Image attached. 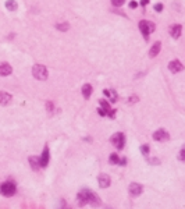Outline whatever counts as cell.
Listing matches in <instances>:
<instances>
[{"label": "cell", "instance_id": "obj_3", "mask_svg": "<svg viewBox=\"0 0 185 209\" xmlns=\"http://www.w3.org/2000/svg\"><path fill=\"white\" fill-rule=\"evenodd\" d=\"M139 29H141V32L143 34L145 39H148L149 34H152L153 31H155V24H152V22H149V21H141L139 22Z\"/></svg>", "mask_w": 185, "mask_h": 209}, {"label": "cell", "instance_id": "obj_29", "mask_svg": "<svg viewBox=\"0 0 185 209\" xmlns=\"http://www.w3.org/2000/svg\"><path fill=\"white\" fill-rule=\"evenodd\" d=\"M155 10H156V11H161V10H163V4H156V6H155Z\"/></svg>", "mask_w": 185, "mask_h": 209}, {"label": "cell", "instance_id": "obj_4", "mask_svg": "<svg viewBox=\"0 0 185 209\" xmlns=\"http://www.w3.org/2000/svg\"><path fill=\"white\" fill-rule=\"evenodd\" d=\"M111 144L118 149H123L124 148V144H125V137H124L123 133H116L114 135L111 137Z\"/></svg>", "mask_w": 185, "mask_h": 209}, {"label": "cell", "instance_id": "obj_12", "mask_svg": "<svg viewBox=\"0 0 185 209\" xmlns=\"http://www.w3.org/2000/svg\"><path fill=\"white\" fill-rule=\"evenodd\" d=\"M11 71H13V69H11V66L8 64V63H0V76H10Z\"/></svg>", "mask_w": 185, "mask_h": 209}, {"label": "cell", "instance_id": "obj_23", "mask_svg": "<svg viewBox=\"0 0 185 209\" xmlns=\"http://www.w3.org/2000/svg\"><path fill=\"white\" fill-rule=\"evenodd\" d=\"M100 104H102V108L105 109V110H107V112H110V104H109V102H106V101H100Z\"/></svg>", "mask_w": 185, "mask_h": 209}, {"label": "cell", "instance_id": "obj_13", "mask_svg": "<svg viewBox=\"0 0 185 209\" xmlns=\"http://www.w3.org/2000/svg\"><path fill=\"white\" fill-rule=\"evenodd\" d=\"M160 49H161V43H160V42L153 43L152 47H150V50H149V56H150V57H156L157 54H159Z\"/></svg>", "mask_w": 185, "mask_h": 209}, {"label": "cell", "instance_id": "obj_27", "mask_svg": "<svg viewBox=\"0 0 185 209\" xmlns=\"http://www.w3.org/2000/svg\"><path fill=\"white\" fill-rule=\"evenodd\" d=\"M149 163H152V165H159L160 160L159 159H149Z\"/></svg>", "mask_w": 185, "mask_h": 209}, {"label": "cell", "instance_id": "obj_9", "mask_svg": "<svg viewBox=\"0 0 185 209\" xmlns=\"http://www.w3.org/2000/svg\"><path fill=\"white\" fill-rule=\"evenodd\" d=\"M98 181H99V187L100 188H107L110 185V183H111V180H110V177L107 174H100Z\"/></svg>", "mask_w": 185, "mask_h": 209}, {"label": "cell", "instance_id": "obj_26", "mask_svg": "<svg viewBox=\"0 0 185 209\" xmlns=\"http://www.w3.org/2000/svg\"><path fill=\"white\" fill-rule=\"evenodd\" d=\"M98 112H99V114H100V116H107V114H109V112H107V110H105L103 108H99Z\"/></svg>", "mask_w": 185, "mask_h": 209}, {"label": "cell", "instance_id": "obj_19", "mask_svg": "<svg viewBox=\"0 0 185 209\" xmlns=\"http://www.w3.org/2000/svg\"><path fill=\"white\" fill-rule=\"evenodd\" d=\"M91 94H92V87L89 85V84H85V85L82 87V95H83V98H85V99H89Z\"/></svg>", "mask_w": 185, "mask_h": 209}, {"label": "cell", "instance_id": "obj_6", "mask_svg": "<svg viewBox=\"0 0 185 209\" xmlns=\"http://www.w3.org/2000/svg\"><path fill=\"white\" fill-rule=\"evenodd\" d=\"M128 191H130V194L132 195V197H138V195L142 194L143 187H142L141 184H138V183H131L130 187H128Z\"/></svg>", "mask_w": 185, "mask_h": 209}, {"label": "cell", "instance_id": "obj_21", "mask_svg": "<svg viewBox=\"0 0 185 209\" xmlns=\"http://www.w3.org/2000/svg\"><path fill=\"white\" fill-rule=\"evenodd\" d=\"M110 163L111 165H118L120 163V156L117 155V153H111L110 155Z\"/></svg>", "mask_w": 185, "mask_h": 209}, {"label": "cell", "instance_id": "obj_10", "mask_svg": "<svg viewBox=\"0 0 185 209\" xmlns=\"http://www.w3.org/2000/svg\"><path fill=\"white\" fill-rule=\"evenodd\" d=\"M182 69H184V66H182L181 61H178V60L171 61L170 64H168V70L171 72H180V71H182Z\"/></svg>", "mask_w": 185, "mask_h": 209}, {"label": "cell", "instance_id": "obj_2", "mask_svg": "<svg viewBox=\"0 0 185 209\" xmlns=\"http://www.w3.org/2000/svg\"><path fill=\"white\" fill-rule=\"evenodd\" d=\"M32 74L33 77L36 79H46L47 78V70L45 66L42 64H36V66H33V69H32Z\"/></svg>", "mask_w": 185, "mask_h": 209}, {"label": "cell", "instance_id": "obj_14", "mask_svg": "<svg viewBox=\"0 0 185 209\" xmlns=\"http://www.w3.org/2000/svg\"><path fill=\"white\" fill-rule=\"evenodd\" d=\"M10 102H11V95L7 94V92H4V91H2V92H0V104L6 106V104H8Z\"/></svg>", "mask_w": 185, "mask_h": 209}, {"label": "cell", "instance_id": "obj_16", "mask_svg": "<svg viewBox=\"0 0 185 209\" xmlns=\"http://www.w3.org/2000/svg\"><path fill=\"white\" fill-rule=\"evenodd\" d=\"M29 163H31V166H32L33 170H38L40 167L39 158H38V156H29Z\"/></svg>", "mask_w": 185, "mask_h": 209}, {"label": "cell", "instance_id": "obj_32", "mask_svg": "<svg viewBox=\"0 0 185 209\" xmlns=\"http://www.w3.org/2000/svg\"><path fill=\"white\" fill-rule=\"evenodd\" d=\"M149 3V0H141V4L142 6H145V4H148Z\"/></svg>", "mask_w": 185, "mask_h": 209}, {"label": "cell", "instance_id": "obj_28", "mask_svg": "<svg viewBox=\"0 0 185 209\" xmlns=\"http://www.w3.org/2000/svg\"><path fill=\"white\" fill-rule=\"evenodd\" d=\"M136 101H138V98L136 96H131L130 99H128V103H135Z\"/></svg>", "mask_w": 185, "mask_h": 209}, {"label": "cell", "instance_id": "obj_8", "mask_svg": "<svg viewBox=\"0 0 185 209\" xmlns=\"http://www.w3.org/2000/svg\"><path fill=\"white\" fill-rule=\"evenodd\" d=\"M170 138V135H168V133H167L166 130H163V128H160V130H157L156 133L153 134V140L155 141H167Z\"/></svg>", "mask_w": 185, "mask_h": 209}, {"label": "cell", "instance_id": "obj_20", "mask_svg": "<svg viewBox=\"0 0 185 209\" xmlns=\"http://www.w3.org/2000/svg\"><path fill=\"white\" fill-rule=\"evenodd\" d=\"M56 28L58 29V31H63V32H65V31H68V28H70V25H68V22H60V24H57L56 25Z\"/></svg>", "mask_w": 185, "mask_h": 209}, {"label": "cell", "instance_id": "obj_18", "mask_svg": "<svg viewBox=\"0 0 185 209\" xmlns=\"http://www.w3.org/2000/svg\"><path fill=\"white\" fill-rule=\"evenodd\" d=\"M6 8H7L8 11H15L18 8V4H17L15 0H7V2H6Z\"/></svg>", "mask_w": 185, "mask_h": 209}, {"label": "cell", "instance_id": "obj_11", "mask_svg": "<svg viewBox=\"0 0 185 209\" xmlns=\"http://www.w3.org/2000/svg\"><path fill=\"white\" fill-rule=\"evenodd\" d=\"M89 204H91L93 208H98V206H100V205H102L100 197H99L98 194H95V192L91 191V194H89Z\"/></svg>", "mask_w": 185, "mask_h": 209}, {"label": "cell", "instance_id": "obj_1", "mask_svg": "<svg viewBox=\"0 0 185 209\" xmlns=\"http://www.w3.org/2000/svg\"><path fill=\"white\" fill-rule=\"evenodd\" d=\"M17 191V187L13 181H6L0 185V194L4 195V197H13Z\"/></svg>", "mask_w": 185, "mask_h": 209}, {"label": "cell", "instance_id": "obj_30", "mask_svg": "<svg viewBox=\"0 0 185 209\" xmlns=\"http://www.w3.org/2000/svg\"><path fill=\"white\" fill-rule=\"evenodd\" d=\"M180 159H181V160H185V149H182V151L180 152Z\"/></svg>", "mask_w": 185, "mask_h": 209}, {"label": "cell", "instance_id": "obj_17", "mask_svg": "<svg viewBox=\"0 0 185 209\" xmlns=\"http://www.w3.org/2000/svg\"><path fill=\"white\" fill-rule=\"evenodd\" d=\"M103 94L106 95V96L109 98L111 102H116L117 101V94H116V91H113V89H105L103 91Z\"/></svg>", "mask_w": 185, "mask_h": 209}, {"label": "cell", "instance_id": "obj_31", "mask_svg": "<svg viewBox=\"0 0 185 209\" xmlns=\"http://www.w3.org/2000/svg\"><path fill=\"white\" fill-rule=\"evenodd\" d=\"M130 7L131 8H135V7H136V3H135V2H131V3H130Z\"/></svg>", "mask_w": 185, "mask_h": 209}, {"label": "cell", "instance_id": "obj_7", "mask_svg": "<svg viewBox=\"0 0 185 209\" xmlns=\"http://www.w3.org/2000/svg\"><path fill=\"white\" fill-rule=\"evenodd\" d=\"M49 160H50V152H49V148L45 146L43 152H42V155L39 158V163H40V167H46L49 165Z\"/></svg>", "mask_w": 185, "mask_h": 209}, {"label": "cell", "instance_id": "obj_24", "mask_svg": "<svg viewBox=\"0 0 185 209\" xmlns=\"http://www.w3.org/2000/svg\"><path fill=\"white\" fill-rule=\"evenodd\" d=\"M53 109H55L53 103H52L50 101H47V102H46V110H47V112H53Z\"/></svg>", "mask_w": 185, "mask_h": 209}, {"label": "cell", "instance_id": "obj_25", "mask_svg": "<svg viewBox=\"0 0 185 209\" xmlns=\"http://www.w3.org/2000/svg\"><path fill=\"white\" fill-rule=\"evenodd\" d=\"M113 6H116V7H120V6H123L124 4V0H111Z\"/></svg>", "mask_w": 185, "mask_h": 209}, {"label": "cell", "instance_id": "obj_22", "mask_svg": "<svg viewBox=\"0 0 185 209\" xmlns=\"http://www.w3.org/2000/svg\"><path fill=\"white\" fill-rule=\"evenodd\" d=\"M141 152L145 156H148L149 155V145H142V146H141Z\"/></svg>", "mask_w": 185, "mask_h": 209}, {"label": "cell", "instance_id": "obj_5", "mask_svg": "<svg viewBox=\"0 0 185 209\" xmlns=\"http://www.w3.org/2000/svg\"><path fill=\"white\" fill-rule=\"evenodd\" d=\"M89 194H91V190H88V188L81 190L80 194H78V197H77V199H78V205L83 206V205H86V204H89Z\"/></svg>", "mask_w": 185, "mask_h": 209}, {"label": "cell", "instance_id": "obj_15", "mask_svg": "<svg viewBox=\"0 0 185 209\" xmlns=\"http://www.w3.org/2000/svg\"><path fill=\"white\" fill-rule=\"evenodd\" d=\"M181 32H182V27L178 25V24H177V25H173V27H171V29H170V34H171V36H173L174 39L180 38Z\"/></svg>", "mask_w": 185, "mask_h": 209}]
</instances>
